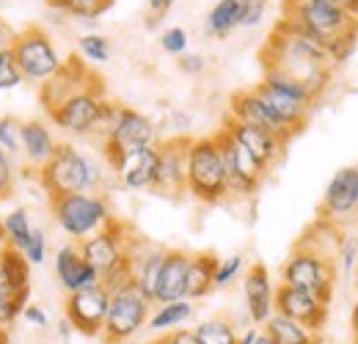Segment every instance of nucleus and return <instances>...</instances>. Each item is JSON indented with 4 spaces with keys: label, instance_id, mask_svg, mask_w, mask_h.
Masks as SVG:
<instances>
[{
    "label": "nucleus",
    "instance_id": "nucleus-9",
    "mask_svg": "<svg viewBox=\"0 0 358 344\" xmlns=\"http://www.w3.org/2000/svg\"><path fill=\"white\" fill-rule=\"evenodd\" d=\"M11 52L17 58V66H20L22 78L34 80V83H45L47 78H52L64 64V58L58 55L55 44L50 39V34L36 28V25L14 34Z\"/></svg>",
    "mask_w": 358,
    "mask_h": 344
},
{
    "label": "nucleus",
    "instance_id": "nucleus-36",
    "mask_svg": "<svg viewBox=\"0 0 358 344\" xmlns=\"http://www.w3.org/2000/svg\"><path fill=\"white\" fill-rule=\"evenodd\" d=\"M265 75H262V80L273 86L275 91H281V94H287V96H295V99H301V102H306V105H314L317 99L312 96V91L306 86H301L298 80H292L289 75H284V72H275V69H262Z\"/></svg>",
    "mask_w": 358,
    "mask_h": 344
},
{
    "label": "nucleus",
    "instance_id": "nucleus-14",
    "mask_svg": "<svg viewBox=\"0 0 358 344\" xmlns=\"http://www.w3.org/2000/svg\"><path fill=\"white\" fill-rule=\"evenodd\" d=\"M108 303H110V292L102 284L80 289V292H69L66 303H64V320L75 328V334L102 336Z\"/></svg>",
    "mask_w": 358,
    "mask_h": 344
},
{
    "label": "nucleus",
    "instance_id": "nucleus-24",
    "mask_svg": "<svg viewBox=\"0 0 358 344\" xmlns=\"http://www.w3.org/2000/svg\"><path fill=\"white\" fill-rule=\"evenodd\" d=\"M187 267L190 254L179 248H166V257L160 264L157 287H155V303H174L185 301V284H187Z\"/></svg>",
    "mask_w": 358,
    "mask_h": 344
},
{
    "label": "nucleus",
    "instance_id": "nucleus-19",
    "mask_svg": "<svg viewBox=\"0 0 358 344\" xmlns=\"http://www.w3.org/2000/svg\"><path fill=\"white\" fill-rule=\"evenodd\" d=\"M55 278H58V284H61V289L66 295L99 284L96 270L83 259L80 248L75 243H66V245H61L55 251Z\"/></svg>",
    "mask_w": 358,
    "mask_h": 344
},
{
    "label": "nucleus",
    "instance_id": "nucleus-8",
    "mask_svg": "<svg viewBox=\"0 0 358 344\" xmlns=\"http://www.w3.org/2000/svg\"><path fill=\"white\" fill-rule=\"evenodd\" d=\"M157 143V127L149 116H143L141 110L119 105L113 113V122L102 138V155L105 160L113 166L119 157H124L127 152H135L141 146H155Z\"/></svg>",
    "mask_w": 358,
    "mask_h": 344
},
{
    "label": "nucleus",
    "instance_id": "nucleus-6",
    "mask_svg": "<svg viewBox=\"0 0 358 344\" xmlns=\"http://www.w3.org/2000/svg\"><path fill=\"white\" fill-rule=\"evenodd\" d=\"M149 306L135 284H124L110 289V303H108V314H105V325H102V342L105 344H122L130 342L135 334L149 322Z\"/></svg>",
    "mask_w": 358,
    "mask_h": 344
},
{
    "label": "nucleus",
    "instance_id": "nucleus-26",
    "mask_svg": "<svg viewBox=\"0 0 358 344\" xmlns=\"http://www.w3.org/2000/svg\"><path fill=\"white\" fill-rule=\"evenodd\" d=\"M166 257V248H143L141 254L130 248V270H133V284L135 289L155 303V287H157V275H160V264Z\"/></svg>",
    "mask_w": 358,
    "mask_h": 344
},
{
    "label": "nucleus",
    "instance_id": "nucleus-35",
    "mask_svg": "<svg viewBox=\"0 0 358 344\" xmlns=\"http://www.w3.org/2000/svg\"><path fill=\"white\" fill-rule=\"evenodd\" d=\"M116 0H50V6H55L58 11L78 17V20H96L99 14H105Z\"/></svg>",
    "mask_w": 358,
    "mask_h": 344
},
{
    "label": "nucleus",
    "instance_id": "nucleus-55",
    "mask_svg": "<svg viewBox=\"0 0 358 344\" xmlns=\"http://www.w3.org/2000/svg\"><path fill=\"white\" fill-rule=\"evenodd\" d=\"M350 325H353V334L358 336V301L353 306V311H350Z\"/></svg>",
    "mask_w": 358,
    "mask_h": 344
},
{
    "label": "nucleus",
    "instance_id": "nucleus-30",
    "mask_svg": "<svg viewBox=\"0 0 358 344\" xmlns=\"http://www.w3.org/2000/svg\"><path fill=\"white\" fill-rule=\"evenodd\" d=\"M0 275L11 289H31V264L25 261L22 251L6 245L0 251Z\"/></svg>",
    "mask_w": 358,
    "mask_h": 344
},
{
    "label": "nucleus",
    "instance_id": "nucleus-12",
    "mask_svg": "<svg viewBox=\"0 0 358 344\" xmlns=\"http://www.w3.org/2000/svg\"><path fill=\"white\" fill-rule=\"evenodd\" d=\"M108 99L102 96V88H91V91H80L75 96H69L66 102H61L55 110H50V122L64 132L72 135H94L102 113H105Z\"/></svg>",
    "mask_w": 358,
    "mask_h": 344
},
{
    "label": "nucleus",
    "instance_id": "nucleus-20",
    "mask_svg": "<svg viewBox=\"0 0 358 344\" xmlns=\"http://www.w3.org/2000/svg\"><path fill=\"white\" fill-rule=\"evenodd\" d=\"M110 169L127 190H152L155 187V173H157V143L127 152Z\"/></svg>",
    "mask_w": 358,
    "mask_h": 344
},
{
    "label": "nucleus",
    "instance_id": "nucleus-40",
    "mask_svg": "<svg viewBox=\"0 0 358 344\" xmlns=\"http://www.w3.org/2000/svg\"><path fill=\"white\" fill-rule=\"evenodd\" d=\"M243 264H245V259L240 257V254H234V257H226V259H218V264H215V275H213V284H215V289H224L229 287L240 273H243Z\"/></svg>",
    "mask_w": 358,
    "mask_h": 344
},
{
    "label": "nucleus",
    "instance_id": "nucleus-47",
    "mask_svg": "<svg viewBox=\"0 0 358 344\" xmlns=\"http://www.w3.org/2000/svg\"><path fill=\"white\" fill-rule=\"evenodd\" d=\"M177 64L185 75H201V72H204V66H207L204 55H199V52H185V55H179Z\"/></svg>",
    "mask_w": 358,
    "mask_h": 344
},
{
    "label": "nucleus",
    "instance_id": "nucleus-37",
    "mask_svg": "<svg viewBox=\"0 0 358 344\" xmlns=\"http://www.w3.org/2000/svg\"><path fill=\"white\" fill-rule=\"evenodd\" d=\"M78 47H80L83 58L91 64H105L110 58V39L102 34H83L78 39Z\"/></svg>",
    "mask_w": 358,
    "mask_h": 344
},
{
    "label": "nucleus",
    "instance_id": "nucleus-39",
    "mask_svg": "<svg viewBox=\"0 0 358 344\" xmlns=\"http://www.w3.org/2000/svg\"><path fill=\"white\" fill-rule=\"evenodd\" d=\"M20 119L14 116H3L0 119V149L14 160L20 155Z\"/></svg>",
    "mask_w": 358,
    "mask_h": 344
},
{
    "label": "nucleus",
    "instance_id": "nucleus-25",
    "mask_svg": "<svg viewBox=\"0 0 358 344\" xmlns=\"http://www.w3.org/2000/svg\"><path fill=\"white\" fill-rule=\"evenodd\" d=\"M55 146L58 143H55V138H52V132H50L45 122L28 119V122L20 124V155L25 157V163L34 171H39L47 160L52 157Z\"/></svg>",
    "mask_w": 358,
    "mask_h": 344
},
{
    "label": "nucleus",
    "instance_id": "nucleus-11",
    "mask_svg": "<svg viewBox=\"0 0 358 344\" xmlns=\"http://www.w3.org/2000/svg\"><path fill=\"white\" fill-rule=\"evenodd\" d=\"M78 248H80L83 259L96 270L99 281L130 264V245H127V237H124V226L119 220H113L102 231H96V234L86 237L83 243H78Z\"/></svg>",
    "mask_w": 358,
    "mask_h": 344
},
{
    "label": "nucleus",
    "instance_id": "nucleus-3",
    "mask_svg": "<svg viewBox=\"0 0 358 344\" xmlns=\"http://www.w3.org/2000/svg\"><path fill=\"white\" fill-rule=\"evenodd\" d=\"M187 193L201 204H221L229 199L226 169L215 135L190 138L187 146Z\"/></svg>",
    "mask_w": 358,
    "mask_h": 344
},
{
    "label": "nucleus",
    "instance_id": "nucleus-43",
    "mask_svg": "<svg viewBox=\"0 0 358 344\" xmlns=\"http://www.w3.org/2000/svg\"><path fill=\"white\" fill-rule=\"evenodd\" d=\"M160 47L169 52V55H185L187 52V34L185 28H166L163 36H160Z\"/></svg>",
    "mask_w": 358,
    "mask_h": 344
},
{
    "label": "nucleus",
    "instance_id": "nucleus-45",
    "mask_svg": "<svg viewBox=\"0 0 358 344\" xmlns=\"http://www.w3.org/2000/svg\"><path fill=\"white\" fill-rule=\"evenodd\" d=\"M14 190V169H11V157L6 152H0V201L8 199Z\"/></svg>",
    "mask_w": 358,
    "mask_h": 344
},
{
    "label": "nucleus",
    "instance_id": "nucleus-58",
    "mask_svg": "<svg viewBox=\"0 0 358 344\" xmlns=\"http://www.w3.org/2000/svg\"><path fill=\"white\" fill-rule=\"evenodd\" d=\"M6 245H8V243H6V231H3V223H0V251H3Z\"/></svg>",
    "mask_w": 358,
    "mask_h": 344
},
{
    "label": "nucleus",
    "instance_id": "nucleus-61",
    "mask_svg": "<svg viewBox=\"0 0 358 344\" xmlns=\"http://www.w3.org/2000/svg\"><path fill=\"white\" fill-rule=\"evenodd\" d=\"M353 344H358V336H356V342H353Z\"/></svg>",
    "mask_w": 358,
    "mask_h": 344
},
{
    "label": "nucleus",
    "instance_id": "nucleus-17",
    "mask_svg": "<svg viewBox=\"0 0 358 344\" xmlns=\"http://www.w3.org/2000/svg\"><path fill=\"white\" fill-rule=\"evenodd\" d=\"M224 129L243 146V149H248L265 169H273L278 160H281V155H284V146H287V141L284 138H278L275 132H270L265 127H254V124H243V122H234V119H229L226 116L224 122Z\"/></svg>",
    "mask_w": 358,
    "mask_h": 344
},
{
    "label": "nucleus",
    "instance_id": "nucleus-41",
    "mask_svg": "<svg viewBox=\"0 0 358 344\" xmlns=\"http://www.w3.org/2000/svg\"><path fill=\"white\" fill-rule=\"evenodd\" d=\"M22 251V257L25 261L31 264V267H39V264H45L47 261V237L42 229H31V237L25 240V245L20 248Z\"/></svg>",
    "mask_w": 358,
    "mask_h": 344
},
{
    "label": "nucleus",
    "instance_id": "nucleus-53",
    "mask_svg": "<svg viewBox=\"0 0 358 344\" xmlns=\"http://www.w3.org/2000/svg\"><path fill=\"white\" fill-rule=\"evenodd\" d=\"M11 42H14V34H11V28L0 20V50H6V47H11Z\"/></svg>",
    "mask_w": 358,
    "mask_h": 344
},
{
    "label": "nucleus",
    "instance_id": "nucleus-5",
    "mask_svg": "<svg viewBox=\"0 0 358 344\" xmlns=\"http://www.w3.org/2000/svg\"><path fill=\"white\" fill-rule=\"evenodd\" d=\"M50 213L55 217L58 229L75 243H83L86 237L113 223L108 201L94 193H69V196L50 199Z\"/></svg>",
    "mask_w": 358,
    "mask_h": 344
},
{
    "label": "nucleus",
    "instance_id": "nucleus-57",
    "mask_svg": "<svg viewBox=\"0 0 358 344\" xmlns=\"http://www.w3.org/2000/svg\"><path fill=\"white\" fill-rule=\"evenodd\" d=\"M0 344H8V328H0Z\"/></svg>",
    "mask_w": 358,
    "mask_h": 344
},
{
    "label": "nucleus",
    "instance_id": "nucleus-46",
    "mask_svg": "<svg viewBox=\"0 0 358 344\" xmlns=\"http://www.w3.org/2000/svg\"><path fill=\"white\" fill-rule=\"evenodd\" d=\"M265 8H268V0H248L245 6V17H243V25L240 28H257L265 17Z\"/></svg>",
    "mask_w": 358,
    "mask_h": 344
},
{
    "label": "nucleus",
    "instance_id": "nucleus-16",
    "mask_svg": "<svg viewBox=\"0 0 358 344\" xmlns=\"http://www.w3.org/2000/svg\"><path fill=\"white\" fill-rule=\"evenodd\" d=\"M273 308H275V314H284V317L306 325L314 334H322L325 320H328V303L320 301L314 292L287 287V284H278L273 289Z\"/></svg>",
    "mask_w": 358,
    "mask_h": 344
},
{
    "label": "nucleus",
    "instance_id": "nucleus-42",
    "mask_svg": "<svg viewBox=\"0 0 358 344\" xmlns=\"http://www.w3.org/2000/svg\"><path fill=\"white\" fill-rule=\"evenodd\" d=\"M358 47V31H348V34H342V36H336L334 42H328V58H331V64H345L353 52H356Z\"/></svg>",
    "mask_w": 358,
    "mask_h": 344
},
{
    "label": "nucleus",
    "instance_id": "nucleus-1",
    "mask_svg": "<svg viewBox=\"0 0 358 344\" xmlns=\"http://www.w3.org/2000/svg\"><path fill=\"white\" fill-rule=\"evenodd\" d=\"M259 58H262V69H275V72L289 75L292 80L309 88L314 99L325 91L328 80H331L334 64L328 58L325 44L317 42L312 34H306L289 17H284L273 28Z\"/></svg>",
    "mask_w": 358,
    "mask_h": 344
},
{
    "label": "nucleus",
    "instance_id": "nucleus-32",
    "mask_svg": "<svg viewBox=\"0 0 358 344\" xmlns=\"http://www.w3.org/2000/svg\"><path fill=\"white\" fill-rule=\"evenodd\" d=\"M0 223H3V231H6V243L20 251L25 245V240L31 237V229H34L28 210L25 207H11L6 215L0 217Z\"/></svg>",
    "mask_w": 358,
    "mask_h": 344
},
{
    "label": "nucleus",
    "instance_id": "nucleus-22",
    "mask_svg": "<svg viewBox=\"0 0 358 344\" xmlns=\"http://www.w3.org/2000/svg\"><path fill=\"white\" fill-rule=\"evenodd\" d=\"M243 292H245V308L254 325H265L273 317V281L270 270L262 261H254L243 275Z\"/></svg>",
    "mask_w": 358,
    "mask_h": 344
},
{
    "label": "nucleus",
    "instance_id": "nucleus-34",
    "mask_svg": "<svg viewBox=\"0 0 358 344\" xmlns=\"http://www.w3.org/2000/svg\"><path fill=\"white\" fill-rule=\"evenodd\" d=\"M31 303V289H11L0 275V328H8Z\"/></svg>",
    "mask_w": 358,
    "mask_h": 344
},
{
    "label": "nucleus",
    "instance_id": "nucleus-59",
    "mask_svg": "<svg viewBox=\"0 0 358 344\" xmlns=\"http://www.w3.org/2000/svg\"><path fill=\"white\" fill-rule=\"evenodd\" d=\"M356 284H358V264H356Z\"/></svg>",
    "mask_w": 358,
    "mask_h": 344
},
{
    "label": "nucleus",
    "instance_id": "nucleus-29",
    "mask_svg": "<svg viewBox=\"0 0 358 344\" xmlns=\"http://www.w3.org/2000/svg\"><path fill=\"white\" fill-rule=\"evenodd\" d=\"M262 331L275 344H322L320 334H314L306 325H301V322H295V320H289L284 314H275V311H273V317H270L268 322L262 325Z\"/></svg>",
    "mask_w": 358,
    "mask_h": 344
},
{
    "label": "nucleus",
    "instance_id": "nucleus-2",
    "mask_svg": "<svg viewBox=\"0 0 358 344\" xmlns=\"http://www.w3.org/2000/svg\"><path fill=\"white\" fill-rule=\"evenodd\" d=\"M36 176L50 199L69 193H94L102 182L99 166L89 155L78 152L72 143H58L52 157L36 171Z\"/></svg>",
    "mask_w": 358,
    "mask_h": 344
},
{
    "label": "nucleus",
    "instance_id": "nucleus-51",
    "mask_svg": "<svg viewBox=\"0 0 358 344\" xmlns=\"http://www.w3.org/2000/svg\"><path fill=\"white\" fill-rule=\"evenodd\" d=\"M325 3L336 6V8H339V11H345V14H353V17H358V0H325Z\"/></svg>",
    "mask_w": 358,
    "mask_h": 344
},
{
    "label": "nucleus",
    "instance_id": "nucleus-18",
    "mask_svg": "<svg viewBox=\"0 0 358 344\" xmlns=\"http://www.w3.org/2000/svg\"><path fill=\"white\" fill-rule=\"evenodd\" d=\"M358 213V166H348L331 176L322 196V215L328 220H348Z\"/></svg>",
    "mask_w": 358,
    "mask_h": 344
},
{
    "label": "nucleus",
    "instance_id": "nucleus-13",
    "mask_svg": "<svg viewBox=\"0 0 358 344\" xmlns=\"http://www.w3.org/2000/svg\"><path fill=\"white\" fill-rule=\"evenodd\" d=\"M91 88H102V80L94 78V72H91L83 61L66 58L52 78H47L45 83H39V102H42V108L50 113L61 102H66L69 96H75L80 91H91Z\"/></svg>",
    "mask_w": 358,
    "mask_h": 344
},
{
    "label": "nucleus",
    "instance_id": "nucleus-15",
    "mask_svg": "<svg viewBox=\"0 0 358 344\" xmlns=\"http://www.w3.org/2000/svg\"><path fill=\"white\" fill-rule=\"evenodd\" d=\"M187 146L190 138L177 135L157 143V173H155V193L179 196L187 193Z\"/></svg>",
    "mask_w": 358,
    "mask_h": 344
},
{
    "label": "nucleus",
    "instance_id": "nucleus-38",
    "mask_svg": "<svg viewBox=\"0 0 358 344\" xmlns=\"http://www.w3.org/2000/svg\"><path fill=\"white\" fill-rule=\"evenodd\" d=\"M25 83L20 66H17V58L11 52V47L0 50V91H14Z\"/></svg>",
    "mask_w": 358,
    "mask_h": 344
},
{
    "label": "nucleus",
    "instance_id": "nucleus-50",
    "mask_svg": "<svg viewBox=\"0 0 358 344\" xmlns=\"http://www.w3.org/2000/svg\"><path fill=\"white\" fill-rule=\"evenodd\" d=\"M149 3V11H152V22H157L160 17H166L169 11H171V6H174V0H146Z\"/></svg>",
    "mask_w": 358,
    "mask_h": 344
},
{
    "label": "nucleus",
    "instance_id": "nucleus-49",
    "mask_svg": "<svg viewBox=\"0 0 358 344\" xmlns=\"http://www.w3.org/2000/svg\"><path fill=\"white\" fill-rule=\"evenodd\" d=\"M160 342L163 344H201L199 339H196L193 328H177V331H169Z\"/></svg>",
    "mask_w": 358,
    "mask_h": 344
},
{
    "label": "nucleus",
    "instance_id": "nucleus-31",
    "mask_svg": "<svg viewBox=\"0 0 358 344\" xmlns=\"http://www.w3.org/2000/svg\"><path fill=\"white\" fill-rule=\"evenodd\" d=\"M193 317V303L190 301H174V303H163L152 317H149V328L157 331V334H169V331H177L182 328L187 320Z\"/></svg>",
    "mask_w": 358,
    "mask_h": 344
},
{
    "label": "nucleus",
    "instance_id": "nucleus-4",
    "mask_svg": "<svg viewBox=\"0 0 358 344\" xmlns=\"http://www.w3.org/2000/svg\"><path fill=\"white\" fill-rule=\"evenodd\" d=\"M281 284L314 292L320 301H325L331 306L334 284H336L334 259L328 257L322 248H317V245L303 240V243L289 254V259L284 261V267H281Z\"/></svg>",
    "mask_w": 358,
    "mask_h": 344
},
{
    "label": "nucleus",
    "instance_id": "nucleus-56",
    "mask_svg": "<svg viewBox=\"0 0 358 344\" xmlns=\"http://www.w3.org/2000/svg\"><path fill=\"white\" fill-rule=\"evenodd\" d=\"M254 344H275V342L270 339V336L265 334V331H259V336H257V342H254Z\"/></svg>",
    "mask_w": 358,
    "mask_h": 344
},
{
    "label": "nucleus",
    "instance_id": "nucleus-48",
    "mask_svg": "<svg viewBox=\"0 0 358 344\" xmlns=\"http://www.w3.org/2000/svg\"><path fill=\"white\" fill-rule=\"evenodd\" d=\"M22 317L34 325V328H39V331H45L47 325H50V317H47V311L42 306H36V303H28L25 308H22Z\"/></svg>",
    "mask_w": 358,
    "mask_h": 344
},
{
    "label": "nucleus",
    "instance_id": "nucleus-23",
    "mask_svg": "<svg viewBox=\"0 0 358 344\" xmlns=\"http://www.w3.org/2000/svg\"><path fill=\"white\" fill-rule=\"evenodd\" d=\"M254 91L262 96V102L270 108V113L281 122V127L287 129L289 135H298L301 129L306 127V122H309V113H312V105H306V102H301V99H295V96H287V94H281V91H275L273 86H268L265 80H259Z\"/></svg>",
    "mask_w": 358,
    "mask_h": 344
},
{
    "label": "nucleus",
    "instance_id": "nucleus-60",
    "mask_svg": "<svg viewBox=\"0 0 358 344\" xmlns=\"http://www.w3.org/2000/svg\"><path fill=\"white\" fill-rule=\"evenodd\" d=\"M152 344H163V342H160V339H157V342H152Z\"/></svg>",
    "mask_w": 358,
    "mask_h": 344
},
{
    "label": "nucleus",
    "instance_id": "nucleus-28",
    "mask_svg": "<svg viewBox=\"0 0 358 344\" xmlns=\"http://www.w3.org/2000/svg\"><path fill=\"white\" fill-rule=\"evenodd\" d=\"M215 264L218 257L215 254H190V267H187V284H185V301H201L207 298L215 284Z\"/></svg>",
    "mask_w": 358,
    "mask_h": 344
},
{
    "label": "nucleus",
    "instance_id": "nucleus-44",
    "mask_svg": "<svg viewBox=\"0 0 358 344\" xmlns=\"http://www.w3.org/2000/svg\"><path fill=\"white\" fill-rule=\"evenodd\" d=\"M339 264H342V270H353L358 264V237L342 234V240H339Z\"/></svg>",
    "mask_w": 358,
    "mask_h": 344
},
{
    "label": "nucleus",
    "instance_id": "nucleus-52",
    "mask_svg": "<svg viewBox=\"0 0 358 344\" xmlns=\"http://www.w3.org/2000/svg\"><path fill=\"white\" fill-rule=\"evenodd\" d=\"M257 336H259V328L251 325V328H245L243 334H237V344H254L257 342Z\"/></svg>",
    "mask_w": 358,
    "mask_h": 344
},
{
    "label": "nucleus",
    "instance_id": "nucleus-21",
    "mask_svg": "<svg viewBox=\"0 0 358 344\" xmlns=\"http://www.w3.org/2000/svg\"><path fill=\"white\" fill-rule=\"evenodd\" d=\"M229 119L243 122V124H254V127H265L270 132H275L278 138H284V141L292 138L287 129L281 127V122L270 113V108L262 102V96L254 88H243V91L231 94V99H229Z\"/></svg>",
    "mask_w": 358,
    "mask_h": 344
},
{
    "label": "nucleus",
    "instance_id": "nucleus-7",
    "mask_svg": "<svg viewBox=\"0 0 358 344\" xmlns=\"http://www.w3.org/2000/svg\"><path fill=\"white\" fill-rule=\"evenodd\" d=\"M287 17L325 47L348 31H358V17L339 11L325 0H287Z\"/></svg>",
    "mask_w": 358,
    "mask_h": 344
},
{
    "label": "nucleus",
    "instance_id": "nucleus-27",
    "mask_svg": "<svg viewBox=\"0 0 358 344\" xmlns=\"http://www.w3.org/2000/svg\"><path fill=\"white\" fill-rule=\"evenodd\" d=\"M245 6H248V0H218V3L210 8L207 20H204L207 36H213V39H226L234 28L243 25Z\"/></svg>",
    "mask_w": 358,
    "mask_h": 344
},
{
    "label": "nucleus",
    "instance_id": "nucleus-33",
    "mask_svg": "<svg viewBox=\"0 0 358 344\" xmlns=\"http://www.w3.org/2000/svg\"><path fill=\"white\" fill-rule=\"evenodd\" d=\"M193 334L201 344H237V331L226 317H213L199 322Z\"/></svg>",
    "mask_w": 358,
    "mask_h": 344
},
{
    "label": "nucleus",
    "instance_id": "nucleus-54",
    "mask_svg": "<svg viewBox=\"0 0 358 344\" xmlns=\"http://www.w3.org/2000/svg\"><path fill=\"white\" fill-rule=\"evenodd\" d=\"M58 334H61V339H69V336L75 334V328H72L66 320H61V322H58Z\"/></svg>",
    "mask_w": 358,
    "mask_h": 344
},
{
    "label": "nucleus",
    "instance_id": "nucleus-10",
    "mask_svg": "<svg viewBox=\"0 0 358 344\" xmlns=\"http://www.w3.org/2000/svg\"><path fill=\"white\" fill-rule=\"evenodd\" d=\"M215 141H218V149H221V157H224L229 196H237V199L254 196L259 190L262 179L268 176V169L248 149H243L224 127L215 132Z\"/></svg>",
    "mask_w": 358,
    "mask_h": 344
}]
</instances>
